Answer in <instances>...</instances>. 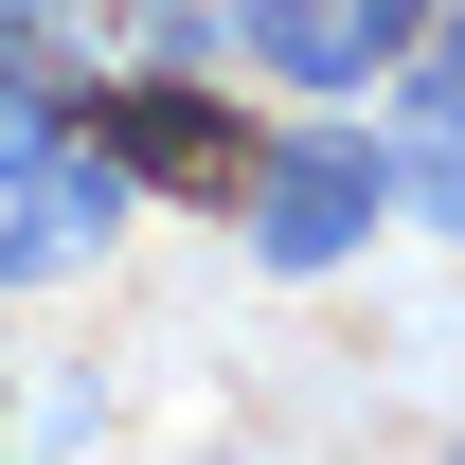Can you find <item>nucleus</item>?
<instances>
[{"label":"nucleus","instance_id":"f257e3e1","mask_svg":"<svg viewBox=\"0 0 465 465\" xmlns=\"http://www.w3.org/2000/svg\"><path fill=\"white\" fill-rule=\"evenodd\" d=\"M376 215H411L376 125H269V162H251V251L269 269H341Z\"/></svg>","mask_w":465,"mask_h":465},{"label":"nucleus","instance_id":"f03ea898","mask_svg":"<svg viewBox=\"0 0 465 465\" xmlns=\"http://www.w3.org/2000/svg\"><path fill=\"white\" fill-rule=\"evenodd\" d=\"M90 143H108L125 179H197V197H251V162H269V125H251V108H215L197 72H108Z\"/></svg>","mask_w":465,"mask_h":465},{"label":"nucleus","instance_id":"7ed1b4c3","mask_svg":"<svg viewBox=\"0 0 465 465\" xmlns=\"http://www.w3.org/2000/svg\"><path fill=\"white\" fill-rule=\"evenodd\" d=\"M232 54L269 72V90H376V54H358L341 0H232Z\"/></svg>","mask_w":465,"mask_h":465},{"label":"nucleus","instance_id":"20e7f679","mask_svg":"<svg viewBox=\"0 0 465 465\" xmlns=\"http://www.w3.org/2000/svg\"><path fill=\"white\" fill-rule=\"evenodd\" d=\"M394 162H465V0L394 54Z\"/></svg>","mask_w":465,"mask_h":465},{"label":"nucleus","instance_id":"39448f33","mask_svg":"<svg viewBox=\"0 0 465 465\" xmlns=\"http://www.w3.org/2000/svg\"><path fill=\"white\" fill-rule=\"evenodd\" d=\"M36 269H72V232H54V197L18 179V197H0V287H36Z\"/></svg>","mask_w":465,"mask_h":465},{"label":"nucleus","instance_id":"423d86ee","mask_svg":"<svg viewBox=\"0 0 465 465\" xmlns=\"http://www.w3.org/2000/svg\"><path fill=\"white\" fill-rule=\"evenodd\" d=\"M36 162H54V108H36V90H0V197H18Z\"/></svg>","mask_w":465,"mask_h":465},{"label":"nucleus","instance_id":"0eeeda50","mask_svg":"<svg viewBox=\"0 0 465 465\" xmlns=\"http://www.w3.org/2000/svg\"><path fill=\"white\" fill-rule=\"evenodd\" d=\"M341 18H358V54L394 72V54H411V36H430V18H448V0H341Z\"/></svg>","mask_w":465,"mask_h":465},{"label":"nucleus","instance_id":"6e6552de","mask_svg":"<svg viewBox=\"0 0 465 465\" xmlns=\"http://www.w3.org/2000/svg\"><path fill=\"white\" fill-rule=\"evenodd\" d=\"M394 197H411L430 232H465V162H394Z\"/></svg>","mask_w":465,"mask_h":465},{"label":"nucleus","instance_id":"1a4fd4ad","mask_svg":"<svg viewBox=\"0 0 465 465\" xmlns=\"http://www.w3.org/2000/svg\"><path fill=\"white\" fill-rule=\"evenodd\" d=\"M448 465H465V430H448Z\"/></svg>","mask_w":465,"mask_h":465}]
</instances>
